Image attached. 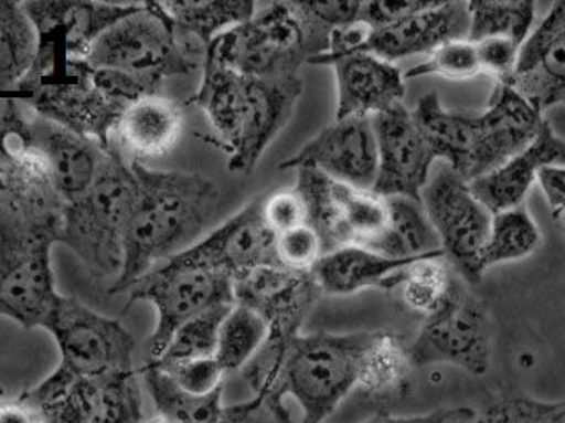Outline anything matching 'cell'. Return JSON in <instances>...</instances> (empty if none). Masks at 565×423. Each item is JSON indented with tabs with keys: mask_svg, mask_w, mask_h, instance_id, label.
<instances>
[{
	"mask_svg": "<svg viewBox=\"0 0 565 423\" xmlns=\"http://www.w3.org/2000/svg\"><path fill=\"white\" fill-rule=\"evenodd\" d=\"M235 303L248 306L268 322L267 341L288 346L322 295L311 273L262 266L234 282Z\"/></svg>",
	"mask_w": 565,
	"mask_h": 423,
	"instance_id": "obj_19",
	"label": "cell"
},
{
	"mask_svg": "<svg viewBox=\"0 0 565 423\" xmlns=\"http://www.w3.org/2000/svg\"><path fill=\"white\" fill-rule=\"evenodd\" d=\"M427 0H385V2H362L361 19L372 30L391 25L404 17L412 15L428 6Z\"/></svg>",
	"mask_w": 565,
	"mask_h": 423,
	"instance_id": "obj_45",
	"label": "cell"
},
{
	"mask_svg": "<svg viewBox=\"0 0 565 423\" xmlns=\"http://www.w3.org/2000/svg\"><path fill=\"white\" fill-rule=\"evenodd\" d=\"M86 62L95 70H115L161 89L172 76L194 72L192 59L175 35L161 3H141L136 12L106 30L89 50Z\"/></svg>",
	"mask_w": 565,
	"mask_h": 423,
	"instance_id": "obj_8",
	"label": "cell"
},
{
	"mask_svg": "<svg viewBox=\"0 0 565 423\" xmlns=\"http://www.w3.org/2000/svg\"><path fill=\"white\" fill-rule=\"evenodd\" d=\"M35 55V29L22 2L0 0V95H17Z\"/></svg>",
	"mask_w": 565,
	"mask_h": 423,
	"instance_id": "obj_31",
	"label": "cell"
},
{
	"mask_svg": "<svg viewBox=\"0 0 565 423\" xmlns=\"http://www.w3.org/2000/svg\"><path fill=\"white\" fill-rule=\"evenodd\" d=\"M415 260H394L364 246H344L322 255L311 275L324 295H354L367 288L391 292L401 286L405 268Z\"/></svg>",
	"mask_w": 565,
	"mask_h": 423,
	"instance_id": "obj_27",
	"label": "cell"
},
{
	"mask_svg": "<svg viewBox=\"0 0 565 423\" xmlns=\"http://www.w3.org/2000/svg\"><path fill=\"white\" fill-rule=\"evenodd\" d=\"M0 423H46L45 415L22 395L15 401L0 402Z\"/></svg>",
	"mask_w": 565,
	"mask_h": 423,
	"instance_id": "obj_50",
	"label": "cell"
},
{
	"mask_svg": "<svg viewBox=\"0 0 565 423\" xmlns=\"http://www.w3.org/2000/svg\"><path fill=\"white\" fill-rule=\"evenodd\" d=\"M329 35L302 2H274L217 36L205 56L248 78H289L328 53Z\"/></svg>",
	"mask_w": 565,
	"mask_h": 423,
	"instance_id": "obj_3",
	"label": "cell"
},
{
	"mask_svg": "<svg viewBox=\"0 0 565 423\" xmlns=\"http://www.w3.org/2000/svg\"><path fill=\"white\" fill-rule=\"evenodd\" d=\"M377 142V178L372 191L381 198L422 202L435 155L404 103L372 118Z\"/></svg>",
	"mask_w": 565,
	"mask_h": 423,
	"instance_id": "obj_16",
	"label": "cell"
},
{
	"mask_svg": "<svg viewBox=\"0 0 565 423\" xmlns=\"http://www.w3.org/2000/svg\"><path fill=\"white\" fill-rule=\"evenodd\" d=\"M138 195L131 166L106 152L95 184L63 208L58 243L72 250L96 278H118L125 235Z\"/></svg>",
	"mask_w": 565,
	"mask_h": 423,
	"instance_id": "obj_5",
	"label": "cell"
},
{
	"mask_svg": "<svg viewBox=\"0 0 565 423\" xmlns=\"http://www.w3.org/2000/svg\"><path fill=\"white\" fill-rule=\"evenodd\" d=\"M30 115L17 96L0 115V222H52L65 208L29 146Z\"/></svg>",
	"mask_w": 565,
	"mask_h": 423,
	"instance_id": "obj_11",
	"label": "cell"
},
{
	"mask_svg": "<svg viewBox=\"0 0 565 423\" xmlns=\"http://www.w3.org/2000/svg\"><path fill=\"white\" fill-rule=\"evenodd\" d=\"M478 412L471 408L440 409L427 415L417 417H394V415L379 414L365 423H475Z\"/></svg>",
	"mask_w": 565,
	"mask_h": 423,
	"instance_id": "obj_49",
	"label": "cell"
},
{
	"mask_svg": "<svg viewBox=\"0 0 565 423\" xmlns=\"http://www.w3.org/2000/svg\"><path fill=\"white\" fill-rule=\"evenodd\" d=\"M17 98L36 116L56 123L109 151V138L126 106L95 82L86 60L36 52L32 68L17 86Z\"/></svg>",
	"mask_w": 565,
	"mask_h": 423,
	"instance_id": "obj_6",
	"label": "cell"
},
{
	"mask_svg": "<svg viewBox=\"0 0 565 423\" xmlns=\"http://www.w3.org/2000/svg\"><path fill=\"white\" fill-rule=\"evenodd\" d=\"M22 6L35 29L36 52L86 60L96 40L141 3L32 0Z\"/></svg>",
	"mask_w": 565,
	"mask_h": 423,
	"instance_id": "obj_15",
	"label": "cell"
},
{
	"mask_svg": "<svg viewBox=\"0 0 565 423\" xmlns=\"http://www.w3.org/2000/svg\"><path fill=\"white\" fill-rule=\"evenodd\" d=\"M309 15L315 17L319 23L329 30L352 25L361 19L362 2L352 0H332V2H302Z\"/></svg>",
	"mask_w": 565,
	"mask_h": 423,
	"instance_id": "obj_46",
	"label": "cell"
},
{
	"mask_svg": "<svg viewBox=\"0 0 565 423\" xmlns=\"http://www.w3.org/2000/svg\"><path fill=\"white\" fill-rule=\"evenodd\" d=\"M435 158L471 182L510 161L540 133L543 115L516 89L498 83L484 112H450L437 93L418 99L412 112Z\"/></svg>",
	"mask_w": 565,
	"mask_h": 423,
	"instance_id": "obj_2",
	"label": "cell"
},
{
	"mask_svg": "<svg viewBox=\"0 0 565 423\" xmlns=\"http://www.w3.org/2000/svg\"><path fill=\"white\" fill-rule=\"evenodd\" d=\"M332 198L345 246L371 248L387 225V199L332 179Z\"/></svg>",
	"mask_w": 565,
	"mask_h": 423,
	"instance_id": "obj_33",
	"label": "cell"
},
{
	"mask_svg": "<svg viewBox=\"0 0 565 423\" xmlns=\"http://www.w3.org/2000/svg\"><path fill=\"white\" fill-rule=\"evenodd\" d=\"M468 2H430L425 9L391 25L371 30L359 53H371L395 63L408 56L431 53L450 40L468 39Z\"/></svg>",
	"mask_w": 565,
	"mask_h": 423,
	"instance_id": "obj_23",
	"label": "cell"
},
{
	"mask_svg": "<svg viewBox=\"0 0 565 423\" xmlns=\"http://www.w3.org/2000/svg\"><path fill=\"white\" fill-rule=\"evenodd\" d=\"M158 369L166 372L179 388L194 395H209L221 389L225 374L215 358L195 359Z\"/></svg>",
	"mask_w": 565,
	"mask_h": 423,
	"instance_id": "obj_42",
	"label": "cell"
},
{
	"mask_svg": "<svg viewBox=\"0 0 565 423\" xmlns=\"http://www.w3.org/2000/svg\"><path fill=\"white\" fill-rule=\"evenodd\" d=\"M46 423H142L141 389L136 372L105 378H73L55 371L26 392Z\"/></svg>",
	"mask_w": 565,
	"mask_h": 423,
	"instance_id": "obj_13",
	"label": "cell"
},
{
	"mask_svg": "<svg viewBox=\"0 0 565 423\" xmlns=\"http://www.w3.org/2000/svg\"><path fill=\"white\" fill-rule=\"evenodd\" d=\"M554 222L559 223L565 235V166H547L537 176Z\"/></svg>",
	"mask_w": 565,
	"mask_h": 423,
	"instance_id": "obj_48",
	"label": "cell"
},
{
	"mask_svg": "<svg viewBox=\"0 0 565 423\" xmlns=\"http://www.w3.org/2000/svg\"><path fill=\"white\" fill-rule=\"evenodd\" d=\"M218 423H292L288 414L275 411L264 398L255 395L244 404L224 408Z\"/></svg>",
	"mask_w": 565,
	"mask_h": 423,
	"instance_id": "obj_47",
	"label": "cell"
},
{
	"mask_svg": "<svg viewBox=\"0 0 565 423\" xmlns=\"http://www.w3.org/2000/svg\"><path fill=\"white\" fill-rule=\"evenodd\" d=\"M275 248L280 266L296 273H311L324 255L318 233L309 225L277 235Z\"/></svg>",
	"mask_w": 565,
	"mask_h": 423,
	"instance_id": "obj_41",
	"label": "cell"
},
{
	"mask_svg": "<svg viewBox=\"0 0 565 423\" xmlns=\"http://www.w3.org/2000/svg\"><path fill=\"white\" fill-rule=\"evenodd\" d=\"M470 32L468 40L477 43L488 39L513 40L523 46L536 17L534 2H468Z\"/></svg>",
	"mask_w": 565,
	"mask_h": 423,
	"instance_id": "obj_37",
	"label": "cell"
},
{
	"mask_svg": "<svg viewBox=\"0 0 565 423\" xmlns=\"http://www.w3.org/2000/svg\"><path fill=\"white\" fill-rule=\"evenodd\" d=\"M374 332L296 336L282 356L274 395L265 401L285 409L282 398L291 395L301 409L299 423L324 422L358 389L362 361Z\"/></svg>",
	"mask_w": 565,
	"mask_h": 423,
	"instance_id": "obj_4",
	"label": "cell"
},
{
	"mask_svg": "<svg viewBox=\"0 0 565 423\" xmlns=\"http://www.w3.org/2000/svg\"><path fill=\"white\" fill-rule=\"evenodd\" d=\"M481 65L477 45L471 40H450L435 49L425 62L418 63L405 73V78L440 76L454 82H463L480 75Z\"/></svg>",
	"mask_w": 565,
	"mask_h": 423,
	"instance_id": "obj_39",
	"label": "cell"
},
{
	"mask_svg": "<svg viewBox=\"0 0 565 423\" xmlns=\"http://www.w3.org/2000/svg\"><path fill=\"white\" fill-rule=\"evenodd\" d=\"M547 166H565V139L543 121L536 138L510 161L468 182L475 198L491 213L520 208L537 176Z\"/></svg>",
	"mask_w": 565,
	"mask_h": 423,
	"instance_id": "obj_26",
	"label": "cell"
},
{
	"mask_svg": "<svg viewBox=\"0 0 565 423\" xmlns=\"http://www.w3.org/2000/svg\"><path fill=\"white\" fill-rule=\"evenodd\" d=\"M162 10L171 19L182 49L198 60L217 36L247 22L257 12L250 0H209V2H162Z\"/></svg>",
	"mask_w": 565,
	"mask_h": 423,
	"instance_id": "obj_28",
	"label": "cell"
},
{
	"mask_svg": "<svg viewBox=\"0 0 565 423\" xmlns=\"http://www.w3.org/2000/svg\"><path fill=\"white\" fill-rule=\"evenodd\" d=\"M302 93L301 76L248 78L237 145L228 152V171L250 175L268 146L288 125Z\"/></svg>",
	"mask_w": 565,
	"mask_h": 423,
	"instance_id": "obj_20",
	"label": "cell"
},
{
	"mask_svg": "<svg viewBox=\"0 0 565 423\" xmlns=\"http://www.w3.org/2000/svg\"><path fill=\"white\" fill-rule=\"evenodd\" d=\"M149 423H169V422L164 421V419L156 417V419H152V421Z\"/></svg>",
	"mask_w": 565,
	"mask_h": 423,
	"instance_id": "obj_51",
	"label": "cell"
},
{
	"mask_svg": "<svg viewBox=\"0 0 565 423\" xmlns=\"http://www.w3.org/2000/svg\"><path fill=\"white\" fill-rule=\"evenodd\" d=\"M146 389L158 417L169 423H218L224 414L222 389L209 395H194L179 388L166 372L151 364L141 369Z\"/></svg>",
	"mask_w": 565,
	"mask_h": 423,
	"instance_id": "obj_32",
	"label": "cell"
},
{
	"mask_svg": "<svg viewBox=\"0 0 565 423\" xmlns=\"http://www.w3.org/2000/svg\"><path fill=\"white\" fill-rule=\"evenodd\" d=\"M60 220L0 222V315L25 329L43 328L58 293L52 269V246Z\"/></svg>",
	"mask_w": 565,
	"mask_h": 423,
	"instance_id": "obj_7",
	"label": "cell"
},
{
	"mask_svg": "<svg viewBox=\"0 0 565 423\" xmlns=\"http://www.w3.org/2000/svg\"><path fill=\"white\" fill-rule=\"evenodd\" d=\"M414 369L408 345L395 332L375 331L362 361L358 389L377 402L402 398L411 384Z\"/></svg>",
	"mask_w": 565,
	"mask_h": 423,
	"instance_id": "obj_30",
	"label": "cell"
},
{
	"mask_svg": "<svg viewBox=\"0 0 565 423\" xmlns=\"http://www.w3.org/2000/svg\"><path fill=\"white\" fill-rule=\"evenodd\" d=\"M541 245V232L524 205L493 213L490 235L481 252L483 272L498 263L526 258Z\"/></svg>",
	"mask_w": 565,
	"mask_h": 423,
	"instance_id": "obj_34",
	"label": "cell"
},
{
	"mask_svg": "<svg viewBox=\"0 0 565 423\" xmlns=\"http://www.w3.org/2000/svg\"><path fill=\"white\" fill-rule=\"evenodd\" d=\"M385 199L388 211L387 225L381 239L369 250L394 260L445 255L440 239L422 202L408 198Z\"/></svg>",
	"mask_w": 565,
	"mask_h": 423,
	"instance_id": "obj_29",
	"label": "cell"
},
{
	"mask_svg": "<svg viewBox=\"0 0 565 423\" xmlns=\"http://www.w3.org/2000/svg\"><path fill=\"white\" fill-rule=\"evenodd\" d=\"M232 306L234 305L214 306V308H209L207 311L189 319L172 336L161 358L156 361H146V364L169 368L179 362L215 358L218 332H221L222 322L227 318Z\"/></svg>",
	"mask_w": 565,
	"mask_h": 423,
	"instance_id": "obj_38",
	"label": "cell"
},
{
	"mask_svg": "<svg viewBox=\"0 0 565 423\" xmlns=\"http://www.w3.org/2000/svg\"><path fill=\"white\" fill-rule=\"evenodd\" d=\"M43 328L60 351L58 371L73 378H105L135 371L136 342L118 321L106 318L73 296H58Z\"/></svg>",
	"mask_w": 565,
	"mask_h": 423,
	"instance_id": "obj_10",
	"label": "cell"
},
{
	"mask_svg": "<svg viewBox=\"0 0 565 423\" xmlns=\"http://www.w3.org/2000/svg\"><path fill=\"white\" fill-rule=\"evenodd\" d=\"M457 276L451 272L450 263L445 255H430L415 260L405 268L402 283V302L405 308L411 309L422 318H428L437 311Z\"/></svg>",
	"mask_w": 565,
	"mask_h": 423,
	"instance_id": "obj_36",
	"label": "cell"
},
{
	"mask_svg": "<svg viewBox=\"0 0 565 423\" xmlns=\"http://www.w3.org/2000/svg\"><path fill=\"white\" fill-rule=\"evenodd\" d=\"M280 169H315L328 178L372 191L377 178V142L372 118H342L326 126Z\"/></svg>",
	"mask_w": 565,
	"mask_h": 423,
	"instance_id": "obj_18",
	"label": "cell"
},
{
	"mask_svg": "<svg viewBox=\"0 0 565 423\" xmlns=\"http://www.w3.org/2000/svg\"><path fill=\"white\" fill-rule=\"evenodd\" d=\"M262 212H264L265 223L275 235L308 225V211L301 194L296 189L268 195L264 199Z\"/></svg>",
	"mask_w": 565,
	"mask_h": 423,
	"instance_id": "obj_43",
	"label": "cell"
},
{
	"mask_svg": "<svg viewBox=\"0 0 565 423\" xmlns=\"http://www.w3.org/2000/svg\"><path fill=\"white\" fill-rule=\"evenodd\" d=\"M128 308L146 302L156 309L148 361L161 358L169 341L189 319L218 305H235L234 279L225 273L179 258L152 268L128 289Z\"/></svg>",
	"mask_w": 565,
	"mask_h": 423,
	"instance_id": "obj_9",
	"label": "cell"
},
{
	"mask_svg": "<svg viewBox=\"0 0 565 423\" xmlns=\"http://www.w3.org/2000/svg\"><path fill=\"white\" fill-rule=\"evenodd\" d=\"M268 322L255 309L235 303L218 332L217 359L224 372L241 371L267 341Z\"/></svg>",
	"mask_w": 565,
	"mask_h": 423,
	"instance_id": "obj_35",
	"label": "cell"
},
{
	"mask_svg": "<svg viewBox=\"0 0 565 423\" xmlns=\"http://www.w3.org/2000/svg\"><path fill=\"white\" fill-rule=\"evenodd\" d=\"M508 85L541 115L565 103V0L554 3L527 36Z\"/></svg>",
	"mask_w": 565,
	"mask_h": 423,
	"instance_id": "obj_21",
	"label": "cell"
},
{
	"mask_svg": "<svg viewBox=\"0 0 565 423\" xmlns=\"http://www.w3.org/2000/svg\"><path fill=\"white\" fill-rule=\"evenodd\" d=\"M480 59L481 72L508 85L516 72L521 45L513 40L488 39L475 43Z\"/></svg>",
	"mask_w": 565,
	"mask_h": 423,
	"instance_id": "obj_44",
	"label": "cell"
},
{
	"mask_svg": "<svg viewBox=\"0 0 565 423\" xmlns=\"http://www.w3.org/2000/svg\"><path fill=\"white\" fill-rule=\"evenodd\" d=\"M475 423H565V402L547 404L514 398L478 414Z\"/></svg>",
	"mask_w": 565,
	"mask_h": 423,
	"instance_id": "obj_40",
	"label": "cell"
},
{
	"mask_svg": "<svg viewBox=\"0 0 565 423\" xmlns=\"http://www.w3.org/2000/svg\"><path fill=\"white\" fill-rule=\"evenodd\" d=\"M338 86L335 119L375 118L404 103L405 76L395 63L371 53L332 60Z\"/></svg>",
	"mask_w": 565,
	"mask_h": 423,
	"instance_id": "obj_24",
	"label": "cell"
},
{
	"mask_svg": "<svg viewBox=\"0 0 565 423\" xmlns=\"http://www.w3.org/2000/svg\"><path fill=\"white\" fill-rule=\"evenodd\" d=\"M138 195L125 235V256L109 293L128 292L139 278L185 252L207 233L217 184L198 172L154 171L131 162Z\"/></svg>",
	"mask_w": 565,
	"mask_h": 423,
	"instance_id": "obj_1",
	"label": "cell"
},
{
	"mask_svg": "<svg viewBox=\"0 0 565 423\" xmlns=\"http://www.w3.org/2000/svg\"><path fill=\"white\" fill-rule=\"evenodd\" d=\"M414 368L451 364L475 376L491 366V326L484 306L455 279L444 305L424 319L420 331L408 345Z\"/></svg>",
	"mask_w": 565,
	"mask_h": 423,
	"instance_id": "obj_12",
	"label": "cell"
},
{
	"mask_svg": "<svg viewBox=\"0 0 565 423\" xmlns=\"http://www.w3.org/2000/svg\"><path fill=\"white\" fill-rule=\"evenodd\" d=\"M262 205V198L248 202L175 258L225 273L234 282L262 266H280L275 248L277 235L265 223Z\"/></svg>",
	"mask_w": 565,
	"mask_h": 423,
	"instance_id": "obj_17",
	"label": "cell"
},
{
	"mask_svg": "<svg viewBox=\"0 0 565 423\" xmlns=\"http://www.w3.org/2000/svg\"><path fill=\"white\" fill-rule=\"evenodd\" d=\"M422 205L434 225L445 258L468 283L483 278L480 258L493 213L471 192L470 184L444 165L422 191Z\"/></svg>",
	"mask_w": 565,
	"mask_h": 423,
	"instance_id": "obj_14",
	"label": "cell"
},
{
	"mask_svg": "<svg viewBox=\"0 0 565 423\" xmlns=\"http://www.w3.org/2000/svg\"><path fill=\"white\" fill-rule=\"evenodd\" d=\"M182 128L184 115L178 103L161 93L145 96L122 112L109 138V151L128 165H145L148 159L169 155L178 145Z\"/></svg>",
	"mask_w": 565,
	"mask_h": 423,
	"instance_id": "obj_25",
	"label": "cell"
},
{
	"mask_svg": "<svg viewBox=\"0 0 565 423\" xmlns=\"http://www.w3.org/2000/svg\"><path fill=\"white\" fill-rule=\"evenodd\" d=\"M29 146L45 166L50 181L65 205L82 198L95 184L108 152L96 142L35 113L29 118Z\"/></svg>",
	"mask_w": 565,
	"mask_h": 423,
	"instance_id": "obj_22",
	"label": "cell"
}]
</instances>
